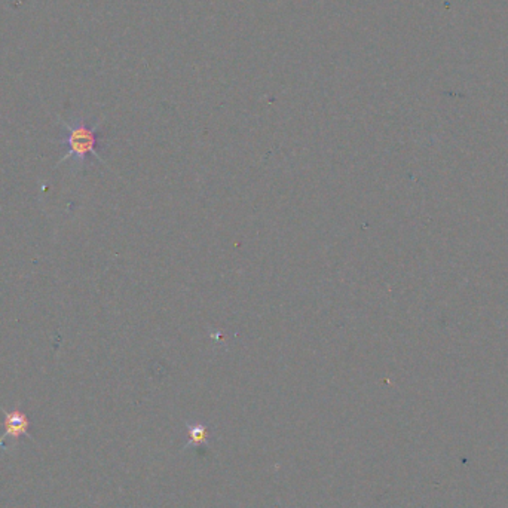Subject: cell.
I'll use <instances>...</instances> for the list:
<instances>
[{
	"label": "cell",
	"mask_w": 508,
	"mask_h": 508,
	"mask_svg": "<svg viewBox=\"0 0 508 508\" xmlns=\"http://www.w3.org/2000/svg\"><path fill=\"white\" fill-rule=\"evenodd\" d=\"M63 125L66 135L61 138L60 143L67 147V153L63 156V159L58 162V165L69 159L76 161L78 165H84L88 155L96 156L101 164H106L96 151L97 131L100 128V124L89 126L84 119H76V121L71 122H63Z\"/></svg>",
	"instance_id": "cell-1"
},
{
	"label": "cell",
	"mask_w": 508,
	"mask_h": 508,
	"mask_svg": "<svg viewBox=\"0 0 508 508\" xmlns=\"http://www.w3.org/2000/svg\"><path fill=\"white\" fill-rule=\"evenodd\" d=\"M2 412L5 413V434L3 436H0V446L5 449L3 440L6 437L18 440L21 436H29L30 421L29 418H27L25 413H23L18 409L12 412H6L2 409Z\"/></svg>",
	"instance_id": "cell-2"
},
{
	"label": "cell",
	"mask_w": 508,
	"mask_h": 508,
	"mask_svg": "<svg viewBox=\"0 0 508 508\" xmlns=\"http://www.w3.org/2000/svg\"><path fill=\"white\" fill-rule=\"evenodd\" d=\"M188 436H189V441L188 445L183 448V452L189 449L190 446H198L201 443H207L208 441V428L206 427L204 423L201 422H188Z\"/></svg>",
	"instance_id": "cell-3"
}]
</instances>
